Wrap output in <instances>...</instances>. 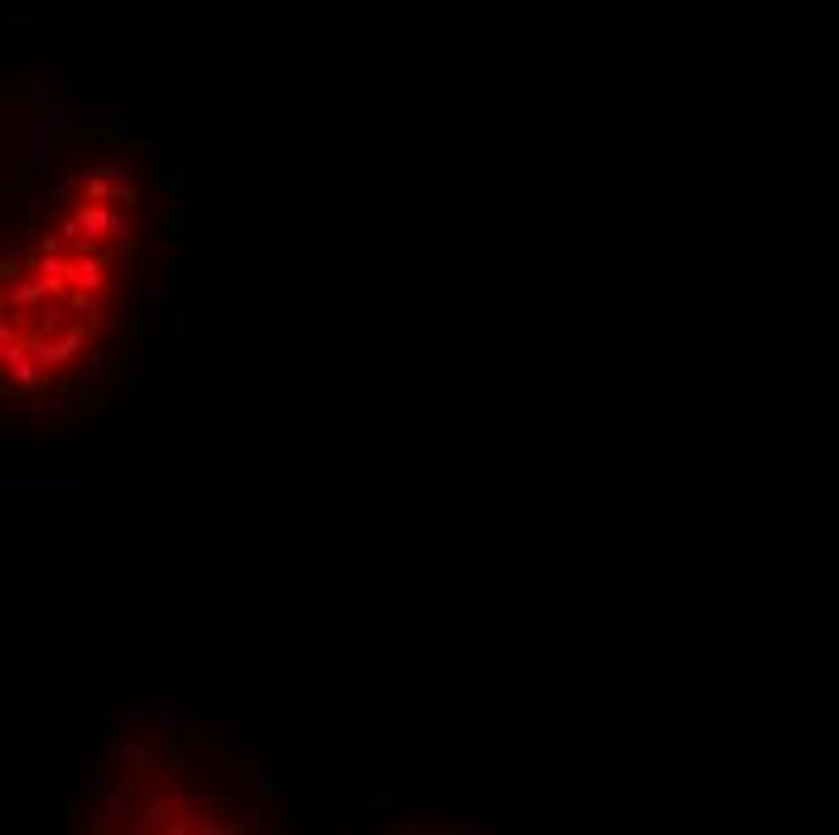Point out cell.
I'll return each mask as SVG.
<instances>
[{
	"instance_id": "obj_2",
	"label": "cell",
	"mask_w": 839,
	"mask_h": 835,
	"mask_svg": "<svg viewBox=\"0 0 839 835\" xmlns=\"http://www.w3.org/2000/svg\"><path fill=\"white\" fill-rule=\"evenodd\" d=\"M73 826L87 831H256L271 773L237 734L179 705H140L82 763Z\"/></svg>"
},
{
	"instance_id": "obj_1",
	"label": "cell",
	"mask_w": 839,
	"mask_h": 835,
	"mask_svg": "<svg viewBox=\"0 0 839 835\" xmlns=\"http://www.w3.org/2000/svg\"><path fill=\"white\" fill-rule=\"evenodd\" d=\"M160 198L87 121L0 136V425H44L111 387L155 271Z\"/></svg>"
}]
</instances>
